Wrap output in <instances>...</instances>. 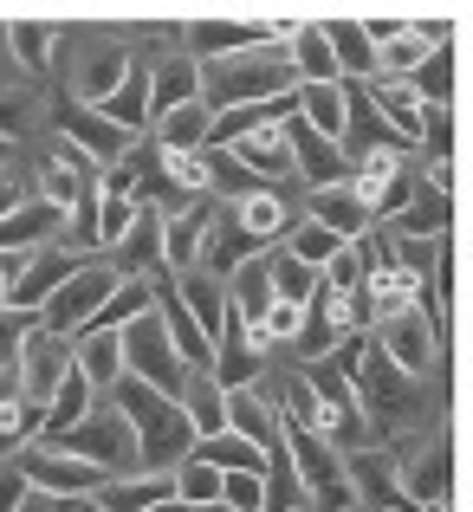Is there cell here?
<instances>
[{
  "instance_id": "8",
  "label": "cell",
  "mask_w": 473,
  "mask_h": 512,
  "mask_svg": "<svg viewBox=\"0 0 473 512\" xmlns=\"http://www.w3.org/2000/svg\"><path fill=\"white\" fill-rule=\"evenodd\" d=\"M214 221H221V195H195L188 208H175L162 221V247H169V273H188L201 266V247H208Z\"/></svg>"
},
{
  "instance_id": "41",
  "label": "cell",
  "mask_w": 473,
  "mask_h": 512,
  "mask_svg": "<svg viewBox=\"0 0 473 512\" xmlns=\"http://www.w3.org/2000/svg\"><path fill=\"white\" fill-rule=\"evenodd\" d=\"M26 493H33V480H26V467L13 461H0V512H13V506H26Z\"/></svg>"
},
{
  "instance_id": "46",
  "label": "cell",
  "mask_w": 473,
  "mask_h": 512,
  "mask_svg": "<svg viewBox=\"0 0 473 512\" xmlns=\"http://www.w3.org/2000/svg\"><path fill=\"white\" fill-rule=\"evenodd\" d=\"M428 98H448V52H435V65H428Z\"/></svg>"
},
{
  "instance_id": "1",
  "label": "cell",
  "mask_w": 473,
  "mask_h": 512,
  "mask_svg": "<svg viewBox=\"0 0 473 512\" xmlns=\"http://www.w3.org/2000/svg\"><path fill=\"white\" fill-rule=\"evenodd\" d=\"M117 409L137 422V441H143V467H175L188 448H195V422H188V409L175 396H162L156 383H143V376H124V383L111 389Z\"/></svg>"
},
{
  "instance_id": "6",
  "label": "cell",
  "mask_w": 473,
  "mask_h": 512,
  "mask_svg": "<svg viewBox=\"0 0 473 512\" xmlns=\"http://www.w3.org/2000/svg\"><path fill=\"white\" fill-rule=\"evenodd\" d=\"M52 124H59V130H65V143H72V150H85L91 163H117V156L137 150V130L111 124V117H104L98 104H85V98L52 104Z\"/></svg>"
},
{
  "instance_id": "40",
  "label": "cell",
  "mask_w": 473,
  "mask_h": 512,
  "mask_svg": "<svg viewBox=\"0 0 473 512\" xmlns=\"http://www.w3.org/2000/svg\"><path fill=\"white\" fill-rule=\"evenodd\" d=\"M7 39L20 46V65H26V72H46V46H52L59 33H46V26H13Z\"/></svg>"
},
{
  "instance_id": "26",
  "label": "cell",
  "mask_w": 473,
  "mask_h": 512,
  "mask_svg": "<svg viewBox=\"0 0 473 512\" xmlns=\"http://www.w3.org/2000/svg\"><path fill=\"white\" fill-rule=\"evenodd\" d=\"M266 260H273V286H279V299H299V305H312L318 292H331V279H324V266L312 260H299L292 247H266Z\"/></svg>"
},
{
  "instance_id": "23",
  "label": "cell",
  "mask_w": 473,
  "mask_h": 512,
  "mask_svg": "<svg viewBox=\"0 0 473 512\" xmlns=\"http://www.w3.org/2000/svg\"><path fill=\"white\" fill-rule=\"evenodd\" d=\"M292 72H299V85H337V78H344L331 26H299V33H292Z\"/></svg>"
},
{
  "instance_id": "13",
  "label": "cell",
  "mask_w": 473,
  "mask_h": 512,
  "mask_svg": "<svg viewBox=\"0 0 473 512\" xmlns=\"http://www.w3.org/2000/svg\"><path fill=\"white\" fill-rule=\"evenodd\" d=\"M65 221H72V208H59V201H20V208L0 221V253H26V247H39V240H52V234H65Z\"/></svg>"
},
{
  "instance_id": "29",
  "label": "cell",
  "mask_w": 473,
  "mask_h": 512,
  "mask_svg": "<svg viewBox=\"0 0 473 512\" xmlns=\"http://www.w3.org/2000/svg\"><path fill=\"white\" fill-rule=\"evenodd\" d=\"M299 117H305V124H318L324 137H344V124H350L344 78H337V85H299Z\"/></svg>"
},
{
  "instance_id": "9",
  "label": "cell",
  "mask_w": 473,
  "mask_h": 512,
  "mask_svg": "<svg viewBox=\"0 0 473 512\" xmlns=\"http://www.w3.org/2000/svg\"><path fill=\"white\" fill-rule=\"evenodd\" d=\"M260 370H266V344L260 338L247 344V318L227 305L221 338H214V376H221L227 389H247V383H260Z\"/></svg>"
},
{
  "instance_id": "17",
  "label": "cell",
  "mask_w": 473,
  "mask_h": 512,
  "mask_svg": "<svg viewBox=\"0 0 473 512\" xmlns=\"http://www.w3.org/2000/svg\"><path fill=\"white\" fill-rule=\"evenodd\" d=\"M227 428H240L247 441H260V448H273L279 435H286V409L279 402H266L260 389H227Z\"/></svg>"
},
{
  "instance_id": "24",
  "label": "cell",
  "mask_w": 473,
  "mask_h": 512,
  "mask_svg": "<svg viewBox=\"0 0 473 512\" xmlns=\"http://www.w3.org/2000/svg\"><path fill=\"white\" fill-rule=\"evenodd\" d=\"M156 137H162V150H208V137H214V104L195 98V104L162 111L156 117Z\"/></svg>"
},
{
  "instance_id": "37",
  "label": "cell",
  "mask_w": 473,
  "mask_h": 512,
  "mask_svg": "<svg viewBox=\"0 0 473 512\" xmlns=\"http://www.w3.org/2000/svg\"><path fill=\"white\" fill-rule=\"evenodd\" d=\"M409 500H428V506L448 500V448L428 454V467H422V461L409 467Z\"/></svg>"
},
{
  "instance_id": "28",
  "label": "cell",
  "mask_w": 473,
  "mask_h": 512,
  "mask_svg": "<svg viewBox=\"0 0 473 512\" xmlns=\"http://www.w3.org/2000/svg\"><path fill=\"white\" fill-rule=\"evenodd\" d=\"M221 480H227V467H214L208 454L188 448L182 461H175V500L182 506H221Z\"/></svg>"
},
{
  "instance_id": "22",
  "label": "cell",
  "mask_w": 473,
  "mask_h": 512,
  "mask_svg": "<svg viewBox=\"0 0 473 512\" xmlns=\"http://www.w3.org/2000/svg\"><path fill=\"white\" fill-rule=\"evenodd\" d=\"M383 350L402 363L409 376H422V370H435V331L422 325V312H396L383 325Z\"/></svg>"
},
{
  "instance_id": "34",
  "label": "cell",
  "mask_w": 473,
  "mask_h": 512,
  "mask_svg": "<svg viewBox=\"0 0 473 512\" xmlns=\"http://www.w3.org/2000/svg\"><path fill=\"white\" fill-rule=\"evenodd\" d=\"M137 214H143L137 195H111V188H104V195H98V247H117V240L130 234Z\"/></svg>"
},
{
  "instance_id": "35",
  "label": "cell",
  "mask_w": 473,
  "mask_h": 512,
  "mask_svg": "<svg viewBox=\"0 0 473 512\" xmlns=\"http://www.w3.org/2000/svg\"><path fill=\"white\" fill-rule=\"evenodd\" d=\"M33 331H39V312H26V305H0V370L20 363V350H26Z\"/></svg>"
},
{
  "instance_id": "2",
  "label": "cell",
  "mask_w": 473,
  "mask_h": 512,
  "mask_svg": "<svg viewBox=\"0 0 473 512\" xmlns=\"http://www.w3.org/2000/svg\"><path fill=\"white\" fill-rule=\"evenodd\" d=\"M299 72H292V52H227V59L201 65V98L214 111L227 104H260V98H292Z\"/></svg>"
},
{
  "instance_id": "11",
  "label": "cell",
  "mask_w": 473,
  "mask_h": 512,
  "mask_svg": "<svg viewBox=\"0 0 473 512\" xmlns=\"http://www.w3.org/2000/svg\"><path fill=\"white\" fill-rule=\"evenodd\" d=\"M227 305H234V312L247 318V331H260V325H266V312L279 305L273 260H266V253H253V260H240L234 273H227Z\"/></svg>"
},
{
  "instance_id": "47",
  "label": "cell",
  "mask_w": 473,
  "mask_h": 512,
  "mask_svg": "<svg viewBox=\"0 0 473 512\" xmlns=\"http://www.w3.org/2000/svg\"><path fill=\"white\" fill-rule=\"evenodd\" d=\"M20 396H26V389H20V363H13V370H0V409H13Z\"/></svg>"
},
{
  "instance_id": "20",
  "label": "cell",
  "mask_w": 473,
  "mask_h": 512,
  "mask_svg": "<svg viewBox=\"0 0 473 512\" xmlns=\"http://www.w3.org/2000/svg\"><path fill=\"white\" fill-rule=\"evenodd\" d=\"M227 150L240 156L260 182H286L292 169H299V156H292V137H286V124H273V130H253V137H240V143H227Z\"/></svg>"
},
{
  "instance_id": "44",
  "label": "cell",
  "mask_w": 473,
  "mask_h": 512,
  "mask_svg": "<svg viewBox=\"0 0 473 512\" xmlns=\"http://www.w3.org/2000/svg\"><path fill=\"white\" fill-rule=\"evenodd\" d=\"M20 201H26V188H20V175H13V169H0V221H7V214H13V208H20Z\"/></svg>"
},
{
  "instance_id": "12",
  "label": "cell",
  "mask_w": 473,
  "mask_h": 512,
  "mask_svg": "<svg viewBox=\"0 0 473 512\" xmlns=\"http://www.w3.org/2000/svg\"><path fill=\"white\" fill-rule=\"evenodd\" d=\"M162 221H156V208H143L137 221H130V234L111 247V260H117V273L124 279H156V273H169V260H162Z\"/></svg>"
},
{
  "instance_id": "4",
  "label": "cell",
  "mask_w": 473,
  "mask_h": 512,
  "mask_svg": "<svg viewBox=\"0 0 473 512\" xmlns=\"http://www.w3.org/2000/svg\"><path fill=\"white\" fill-rule=\"evenodd\" d=\"M72 454H85V461H98L104 474H143V441H137V422H130L124 409L117 415H98L91 409L85 422L72 428V435H59Z\"/></svg>"
},
{
  "instance_id": "14",
  "label": "cell",
  "mask_w": 473,
  "mask_h": 512,
  "mask_svg": "<svg viewBox=\"0 0 473 512\" xmlns=\"http://www.w3.org/2000/svg\"><path fill=\"white\" fill-rule=\"evenodd\" d=\"M350 487H357V500L363 506H409V487H402V467L389 461V454H376V448H350Z\"/></svg>"
},
{
  "instance_id": "5",
  "label": "cell",
  "mask_w": 473,
  "mask_h": 512,
  "mask_svg": "<svg viewBox=\"0 0 473 512\" xmlns=\"http://www.w3.org/2000/svg\"><path fill=\"white\" fill-rule=\"evenodd\" d=\"M117 279H124L117 266H98V260H85V266H78V273L65 279L59 292H52L46 305H39V325H52V331H65V338H78V331L91 325V312H98V305L117 292Z\"/></svg>"
},
{
  "instance_id": "18",
  "label": "cell",
  "mask_w": 473,
  "mask_h": 512,
  "mask_svg": "<svg viewBox=\"0 0 473 512\" xmlns=\"http://www.w3.org/2000/svg\"><path fill=\"white\" fill-rule=\"evenodd\" d=\"M78 266H85V253H78V247L72 253H33V260H26V273H20V286H13V305L39 312V305H46L52 292L78 273Z\"/></svg>"
},
{
  "instance_id": "39",
  "label": "cell",
  "mask_w": 473,
  "mask_h": 512,
  "mask_svg": "<svg viewBox=\"0 0 473 512\" xmlns=\"http://www.w3.org/2000/svg\"><path fill=\"white\" fill-rule=\"evenodd\" d=\"M376 104H383V117L402 130V137H422V104H415V91L409 85H389V91H376Z\"/></svg>"
},
{
  "instance_id": "30",
  "label": "cell",
  "mask_w": 473,
  "mask_h": 512,
  "mask_svg": "<svg viewBox=\"0 0 473 512\" xmlns=\"http://www.w3.org/2000/svg\"><path fill=\"white\" fill-rule=\"evenodd\" d=\"M150 98H156V117L175 111V104H195L201 98V65L195 59H169L162 72H150Z\"/></svg>"
},
{
  "instance_id": "31",
  "label": "cell",
  "mask_w": 473,
  "mask_h": 512,
  "mask_svg": "<svg viewBox=\"0 0 473 512\" xmlns=\"http://www.w3.org/2000/svg\"><path fill=\"white\" fill-rule=\"evenodd\" d=\"M234 208H240V221H247V227H253V234H260V240H266V247H273V240H279V234H292V227H299V214H292V208H286V201H279V195H273V188H260V195H247V201H234Z\"/></svg>"
},
{
  "instance_id": "16",
  "label": "cell",
  "mask_w": 473,
  "mask_h": 512,
  "mask_svg": "<svg viewBox=\"0 0 473 512\" xmlns=\"http://www.w3.org/2000/svg\"><path fill=\"white\" fill-rule=\"evenodd\" d=\"M312 214H318L324 227H337L344 240H357L363 227H370L376 201L363 195V188H350V182H324V188H312Z\"/></svg>"
},
{
  "instance_id": "42",
  "label": "cell",
  "mask_w": 473,
  "mask_h": 512,
  "mask_svg": "<svg viewBox=\"0 0 473 512\" xmlns=\"http://www.w3.org/2000/svg\"><path fill=\"white\" fill-rule=\"evenodd\" d=\"M383 72H422V39H389V52H383Z\"/></svg>"
},
{
  "instance_id": "33",
  "label": "cell",
  "mask_w": 473,
  "mask_h": 512,
  "mask_svg": "<svg viewBox=\"0 0 473 512\" xmlns=\"http://www.w3.org/2000/svg\"><path fill=\"white\" fill-rule=\"evenodd\" d=\"M286 247H292V253H299V260H312V266H331V260H337V253H344V247H350V240H344V234H337V227H324V221H318V214H305V221H299V227H292V234H286Z\"/></svg>"
},
{
  "instance_id": "15",
  "label": "cell",
  "mask_w": 473,
  "mask_h": 512,
  "mask_svg": "<svg viewBox=\"0 0 473 512\" xmlns=\"http://www.w3.org/2000/svg\"><path fill=\"white\" fill-rule=\"evenodd\" d=\"M98 409V383H91L85 370H65V383L52 389V402H46V428H39V441H59V435H72L78 422H85V415Z\"/></svg>"
},
{
  "instance_id": "27",
  "label": "cell",
  "mask_w": 473,
  "mask_h": 512,
  "mask_svg": "<svg viewBox=\"0 0 473 512\" xmlns=\"http://www.w3.org/2000/svg\"><path fill=\"white\" fill-rule=\"evenodd\" d=\"M98 111H104V117H111V124H124V130H137V137H143V130H150V124H156V98H150V72H130V78H124V85H117V91H111V98H104V104H98Z\"/></svg>"
},
{
  "instance_id": "19",
  "label": "cell",
  "mask_w": 473,
  "mask_h": 512,
  "mask_svg": "<svg viewBox=\"0 0 473 512\" xmlns=\"http://www.w3.org/2000/svg\"><path fill=\"white\" fill-rule=\"evenodd\" d=\"M130 72H137V65H130V52L117 46V39H98V52H85V59H78V85H72V91H78L85 104H104Z\"/></svg>"
},
{
  "instance_id": "3",
  "label": "cell",
  "mask_w": 473,
  "mask_h": 512,
  "mask_svg": "<svg viewBox=\"0 0 473 512\" xmlns=\"http://www.w3.org/2000/svg\"><path fill=\"white\" fill-rule=\"evenodd\" d=\"M124 357H130V376L156 383L162 396H175V402H182L188 376H195V363L182 357V344L169 338V325H162L156 312H143L137 325H124Z\"/></svg>"
},
{
  "instance_id": "45",
  "label": "cell",
  "mask_w": 473,
  "mask_h": 512,
  "mask_svg": "<svg viewBox=\"0 0 473 512\" xmlns=\"http://www.w3.org/2000/svg\"><path fill=\"white\" fill-rule=\"evenodd\" d=\"M441 221H448V214H441V201H428V208H422V201H415V214H409V234H422V227H428V234H435Z\"/></svg>"
},
{
  "instance_id": "43",
  "label": "cell",
  "mask_w": 473,
  "mask_h": 512,
  "mask_svg": "<svg viewBox=\"0 0 473 512\" xmlns=\"http://www.w3.org/2000/svg\"><path fill=\"white\" fill-rule=\"evenodd\" d=\"M26 124H33V117H26V98H13V91H7V98H0V137H26Z\"/></svg>"
},
{
  "instance_id": "25",
  "label": "cell",
  "mask_w": 473,
  "mask_h": 512,
  "mask_svg": "<svg viewBox=\"0 0 473 512\" xmlns=\"http://www.w3.org/2000/svg\"><path fill=\"white\" fill-rule=\"evenodd\" d=\"M182 409H188V422H195V435H221V428H227V383L208 370V363L188 376Z\"/></svg>"
},
{
  "instance_id": "32",
  "label": "cell",
  "mask_w": 473,
  "mask_h": 512,
  "mask_svg": "<svg viewBox=\"0 0 473 512\" xmlns=\"http://www.w3.org/2000/svg\"><path fill=\"white\" fill-rule=\"evenodd\" d=\"M331 46H337L344 78H376V72H383V52H376L370 26H331Z\"/></svg>"
},
{
  "instance_id": "21",
  "label": "cell",
  "mask_w": 473,
  "mask_h": 512,
  "mask_svg": "<svg viewBox=\"0 0 473 512\" xmlns=\"http://www.w3.org/2000/svg\"><path fill=\"white\" fill-rule=\"evenodd\" d=\"M78 370L104 389H117L130 376V357H124V331H78Z\"/></svg>"
},
{
  "instance_id": "36",
  "label": "cell",
  "mask_w": 473,
  "mask_h": 512,
  "mask_svg": "<svg viewBox=\"0 0 473 512\" xmlns=\"http://www.w3.org/2000/svg\"><path fill=\"white\" fill-rule=\"evenodd\" d=\"M188 46L208 52V59H227L234 46H260V33L253 26H188Z\"/></svg>"
},
{
  "instance_id": "38",
  "label": "cell",
  "mask_w": 473,
  "mask_h": 512,
  "mask_svg": "<svg viewBox=\"0 0 473 512\" xmlns=\"http://www.w3.org/2000/svg\"><path fill=\"white\" fill-rule=\"evenodd\" d=\"M221 506H240V512L266 506V474H260V467H227V480H221Z\"/></svg>"
},
{
  "instance_id": "7",
  "label": "cell",
  "mask_w": 473,
  "mask_h": 512,
  "mask_svg": "<svg viewBox=\"0 0 473 512\" xmlns=\"http://www.w3.org/2000/svg\"><path fill=\"white\" fill-rule=\"evenodd\" d=\"M72 363H78V338L39 325L33 338H26V350H20V389H26V402H39V409H46L52 389L65 383V370H72Z\"/></svg>"
},
{
  "instance_id": "48",
  "label": "cell",
  "mask_w": 473,
  "mask_h": 512,
  "mask_svg": "<svg viewBox=\"0 0 473 512\" xmlns=\"http://www.w3.org/2000/svg\"><path fill=\"white\" fill-rule=\"evenodd\" d=\"M0 169H7V137H0Z\"/></svg>"
},
{
  "instance_id": "10",
  "label": "cell",
  "mask_w": 473,
  "mask_h": 512,
  "mask_svg": "<svg viewBox=\"0 0 473 512\" xmlns=\"http://www.w3.org/2000/svg\"><path fill=\"white\" fill-rule=\"evenodd\" d=\"M286 137H292V156H299V175L312 188H324V182H344L350 175V156L337 150V137H324L318 124H305L299 111L286 117Z\"/></svg>"
}]
</instances>
